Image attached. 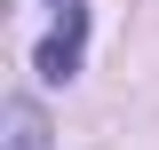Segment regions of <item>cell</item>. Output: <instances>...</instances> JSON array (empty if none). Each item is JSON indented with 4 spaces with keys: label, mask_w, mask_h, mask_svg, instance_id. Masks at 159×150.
Returning <instances> with one entry per match:
<instances>
[{
    "label": "cell",
    "mask_w": 159,
    "mask_h": 150,
    "mask_svg": "<svg viewBox=\"0 0 159 150\" xmlns=\"http://www.w3.org/2000/svg\"><path fill=\"white\" fill-rule=\"evenodd\" d=\"M0 150H56V127L32 95H8L0 103Z\"/></svg>",
    "instance_id": "2"
},
{
    "label": "cell",
    "mask_w": 159,
    "mask_h": 150,
    "mask_svg": "<svg viewBox=\"0 0 159 150\" xmlns=\"http://www.w3.org/2000/svg\"><path fill=\"white\" fill-rule=\"evenodd\" d=\"M48 8H56V24H48V40H40L32 71L64 87V79L80 71V56H88V0H48Z\"/></svg>",
    "instance_id": "1"
}]
</instances>
